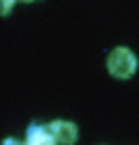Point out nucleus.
<instances>
[{
    "mask_svg": "<svg viewBox=\"0 0 139 145\" xmlns=\"http://www.w3.org/2000/svg\"><path fill=\"white\" fill-rule=\"evenodd\" d=\"M107 67H109V74L116 76V78H130L137 69V58L132 56V51L128 48H114L109 53V60H107Z\"/></svg>",
    "mask_w": 139,
    "mask_h": 145,
    "instance_id": "f257e3e1",
    "label": "nucleus"
},
{
    "mask_svg": "<svg viewBox=\"0 0 139 145\" xmlns=\"http://www.w3.org/2000/svg\"><path fill=\"white\" fill-rule=\"evenodd\" d=\"M51 134H54V138L60 143V145H74L77 143V127L72 122H65V120H56L51 122Z\"/></svg>",
    "mask_w": 139,
    "mask_h": 145,
    "instance_id": "f03ea898",
    "label": "nucleus"
},
{
    "mask_svg": "<svg viewBox=\"0 0 139 145\" xmlns=\"http://www.w3.org/2000/svg\"><path fill=\"white\" fill-rule=\"evenodd\" d=\"M28 145H56V138L49 127L32 124L28 129Z\"/></svg>",
    "mask_w": 139,
    "mask_h": 145,
    "instance_id": "7ed1b4c3",
    "label": "nucleus"
},
{
    "mask_svg": "<svg viewBox=\"0 0 139 145\" xmlns=\"http://www.w3.org/2000/svg\"><path fill=\"white\" fill-rule=\"evenodd\" d=\"M12 3H14V0H3V14H7V12H9Z\"/></svg>",
    "mask_w": 139,
    "mask_h": 145,
    "instance_id": "20e7f679",
    "label": "nucleus"
},
{
    "mask_svg": "<svg viewBox=\"0 0 139 145\" xmlns=\"http://www.w3.org/2000/svg\"><path fill=\"white\" fill-rule=\"evenodd\" d=\"M3 145H19V143H16V140H12V138H7V140H5Z\"/></svg>",
    "mask_w": 139,
    "mask_h": 145,
    "instance_id": "39448f33",
    "label": "nucleus"
},
{
    "mask_svg": "<svg viewBox=\"0 0 139 145\" xmlns=\"http://www.w3.org/2000/svg\"><path fill=\"white\" fill-rule=\"evenodd\" d=\"M28 3H32V0H28Z\"/></svg>",
    "mask_w": 139,
    "mask_h": 145,
    "instance_id": "423d86ee",
    "label": "nucleus"
}]
</instances>
